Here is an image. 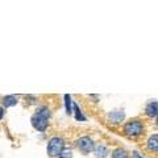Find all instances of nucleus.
Here are the masks:
<instances>
[{
	"label": "nucleus",
	"instance_id": "11",
	"mask_svg": "<svg viewBox=\"0 0 158 158\" xmlns=\"http://www.w3.org/2000/svg\"><path fill=\"white\" fill-rule=\"evenodd\" d=\"M112 158H128V152L123 148H117L112 153Z\"/></svg>",
	"mask_w": 158,
	"mask_h": 158
},
{
	"label": "nucleus",
	"instance_id": "2",
	"mask_svg": "<svg viewBox=\"0 0 158 158\" xmlns=\"http://www.w3.org/2000/svg\"><path fill=\"white\" fill-rule=\"evenodd\" d=\"M65 150V140L61 137H53L48 144V154L49 157H58Z\"/></svg>",
	"mask_w": 158,
	"mask_h": 158
},
{
	"label": "nucleus",
	"instance_id": "8",
	"mask_svg": "<svg viewBox=\"0 0 158 158\" xmlns=\"http://www.w3.org/2000/svg\"><path fill=\"white\" fill-rule=\"evenodd\" d=\"M94 153H95V156L98 158H104L108 156V149L104 146V145H95V148H94Z\"/></svg>",
	"mask_w": 158,
	"mask_h": 158
},
{
	"label": "nucleus",
	"instance_id": "17",
	"mask_svg": "<svg viewBox=\"0 0 158 158\" xmlns=\"http://www.w3.org/2000/svg\"><path fill=\"white\" fill-rule=\"evenodd\" d=\"M156 125L158 127V116H157V118H156Z\"/></svg>",
	"mask_w": 158,
	"mask_h": 158
},
{
	"label": "nucleus",
	"instance_id": "15",
	"mask_svg": "<svg viewBox=\"0 0 158 158\" xmlns=\"http://www.w3.org/2000/svg\"><path fill=\"white\" fill-rule=\"evenodd\" d=\"M133 157H135V158H144L142 156L138 154V152H133Z\"/></svg>",
	"mask_w": 158,
	"mask_h": 158
},
{
	"label": "nucleus",
	"instance_id": "7",
	"mask_svg": "<svg viewBox=\"0 0 158 158\" xmlns=\"http://www.w3.org/2000/svg\"><path fill=\"white\" fill-rule=\"evenodd\" d=\"M146 145H148V149L150 152H158V133L149 137Z\"/></svg>",
	"mask_w": 158,
	"mask_h": 158
},
{
	"label": "nucleus",
	"instance_id": "10",
	"mask_svg": "<svg viewBox=\"0 0 158 158\" xmlns=\"http://www.w3.org/2000/svg\"><path fill=\"white\" fill-rule=\"evenodd\" d=\"M36 113H37V115H40V116L48 118V120H49V117H50V110H49L46 106H40V107H37Z\"/></svg>",
	"mask_w": 158,
	"mask_h": 158
},
{
	"label": "nucleus",
	"instance_id": "1",
	"mask_svg": "<svg viewBox=\"0 0 158 158\" xmlns=\"http://www.w3.org/2000/svg\"><path fill=\"white\" fill-rule=\"evenodd\" d=\"M144 131H145L144 123H142L140 118H132V120L127 121L124 124V127H123V132L129 137L141 136L142 133H144Z\"/></svg>",
	"mask_w": 158,
	"mask_h": 158
},
{
	"label": "nucleus",
	"instance_id": "14",
	"mask_svg": "<svg viewBox=\"0 0 158 158\" xmlns=\"http://www.w3.org/2000/svg\"><path fill=\"white\" fill-rule=\"evenodd\" d=\"M57 158H73V152L71 150H63Z\"/></svg>",
	"mask_w": 158,
	"mask_h": 158
},
{
	"label": "nucleus",
	"instance_id": "9",
	"mask_svg": "<svg viewBox=\"0 0 158 158\" xmlns=\"http://www.w3.org/2000/svg\"><path fill=\"white\" fill-rule=\"evenodd\" d=\"M2 103H3V106L4 107H13V106H16L17 104V98L15 96V95H8V96H4L2 99Z\"/></svg>",
	"mask_w": 158,
	"mask_h": 158
},
{
	"label": "nucleus",
	"instance_id": "16",
	"mask_svg": "<svg viewBox=\"0 0 158 158\" xmlns=\"http://www.w3.org/2000/svg\"><path fill=\"white\" fill-rule=\"evenodd\" d=\"M3 116H4V110H3L2 107H0V120L3 118Z\"/></svg>",
	"mask_w": 158,
	"mask_h": 158
},
{
	"label": "nucleus",
	"instance_id": "13",
	"mask_svg": "<svg viewBox=\"0 0 158 158\" xmlns=\"http://www.w3.org/2000/svg\"><path fill=\"white\" fill-rule=\"evenodd\" d=\"M73 111L75 112V118H77V120H81V121L86 120V117L82 115V112H81V110H79V107L77 104H73Z\"/></svg>",
	"mask_w": 158,
	"mask_h": 158
},
{
	"label": "nucleus",
	"instance_id": "6",
	"mask_svg": "<svg viewBox=\"0 0 158 158\" xmlns=\"http://www.w3.org/2000/svg\"><path fill=\"white\" fill-rule=\"evenodd\" d=\"M145 113L149 117H157L158 116V102L153 100L148 103L145 107Z\"/></svg>",
	"mask_w": 158,
	"mask_h": 158
},
{
	"label": "nucleus",
	"instance_id": "12",
	"mask_svg": "<svg viewBox=\"0 0 158 158\" xmlns=\"http://www.w3.org/2000/svg\"><path fill=\"white\" fill-rule=\"evenodd\" d=\"M65 107H66L67 115H71L73 113V104H71V96L69 95V94L65 95Z\"/></svg>",
	"mask_w": 158,
	"mask_h": 158
},
{
	"label": "nucleus",
	"instance_id": "3",
	"mask_svg": "<svg viewBox=\"0 0 158 158\" xmlns=\"http://www.w3.org/2000/svg\"><path fill=\"white\" fill-rule=\"evenodd\" d=\"M77 148L83 153V154H88V153L94 152L95 144H94V141H92L91 137L83 136V137H79L77 140Z\"/></svg>",
	"mask_w": 158,
	"mask_h": 158
},
{
	"label": "nucleus",
	"instance_id": "5",
	"mask_svg": "<svg viewBox=\"0 0 158 158\" xmlns=\"http://www.w3.org/2000/svg\"><path fill=\"white\" fill-rule=\"evenodd\" d=\"M125 118V113L123 111H112L108 113V120L112 124H120V123Z\"/></svg>",
	"mask_w": 158,
	"mask_h": 158
},
{
	"label": "nucleus",
	"instance_id": "4",
	"mask_svg": "<svg viewBox=\"0 0 158 158\" xmlns=\"http://www.w3.org/2000/svg\"><path fill=\"white\" fill-rule=\"evenodd\" d=\"M31 121H32V125H33L34 129H37L40 132H44L48 128V118L40 116V115H37V113H34V115L32 116Z\"/></svg>",
	"mask_w": 158,
	"mask_h": 158
}]
</instances>
